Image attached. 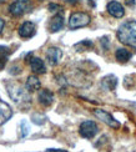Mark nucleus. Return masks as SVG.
Listing matches in <instances>:
<instances>
[{
  "mask_svg": "<svg viewBox=\"0 0 136 152\" xmlns=\"http://www.w3.org/2000/svg\"><path fill=\"white\" fill-rule=\"evenodd\" d=\"M93 45H94L93 41H90V40H84V41L77 42L76 45H75V49H77V51H82V50H89V49H91Z\"/></svg>",
  "mask_w": 136,
  "mask_h": 152,
  "instance_id": "nucleus-18",
  "label": "nucleus"
},
{
  "mask_svg": "<svg viewBox=\"0 0 136 152\" xmlns=\"http://www.w3.org/2000/svg\"><path fill=\"white\" fill-rule=\"evenodd\" d=\"M94 115L98 117L99 120H101L104 124H106L109 127H111V129H114V130L120 129V126H121L120 122H119L115 117H112L111 115H110L109 112L104 111V110H95V111H94Z\"/></svg>",
  "mask_w": 136,
  "mask_h": 152,
  "instance_id": "nucleus-5",
  "label": "nucleus"
},
{
  "mask_svg": "<svg viewBox=\"0 0 136 152\" xmlns=\"http://www.w3.org/2000/svg\"><path fill=\"white\" fill-rule=\"evenodd\" d=\"M37 99H39V102L43 106H50L54 101V95L49 90H41L37 95Z\"/></svg>",
  "mask_w": 136,
  "mask_h": 152,
  "instance_id": "nucleus-11",
  "label": "nucleus"
},
{
  "mask_svg": "<svg viewBox=\"0 0 136 152\" xmlns=\"http://www.w3.org/2000/svg\"><path fill=\"white\" fill-rule=\"evenodd\" d=\"M36 33V28L33 23L30 21H25L20 28H19V35L21 37H25V39H28V37H31L34 36Z\"/></svg>",
  "mask_w": 136,
  "mask_h": 152,
  "instance_id": "nucleus-9",
  "label": "nucleus"
},
{
  "mask_svg": "<svg viewBox=\"0 0 136 152\" xmlns=\"http://www.w3.org/2000/svg\"><path fill=\"white\" fill-rule=\"evenodd\" d=\"M90 15L86 12H74L71 14L70 19H69V28L71 30H76L84 26H87L90 24Z\"/></svg>",
  "mask_w": 136,
  "mask_h": 152,
  "instance_id": "nucleus-2",
  "label": "nucleus"
},
{
  "mask_svg": "<svg viewBox=\"0 0 136 152\" xmlns=\"http://www.w3.org/2000/svg\"><path fill=\"white\" fill-rule=\"evenodd\" d=\"M41 86L40 84V80H39L36 76H29L28 80H26V88L28 91H36L39 90Z\"/></svg>",
  "mask_w": 136,
  "mask_h": 152,
  "instance_id": "nucleus-17",
  "label": "nucleus"
},
{
  "mask_svg": "<svg viewBox=\"0 0 136 152\" xmlns=\"http://www.w3.org/2000/svg\"><path fill=\"white\" fill-rule=\"evenodd\" d=\"M106 10L111 16L118 18V19L122 18L125 14V10H124V8H122V5L118 1H110L106 6Z\"/></svg>",
  "mask_w": 136,
  "mask_h": 152,
  "instance_id": "nucleus-8",
  "label": "nucleus"
},
{
  "mask_svg": "<svg viewBox=\"0 0 136 152\" xmlns=\"http://www.w3.org/2000/svg\"><path fill=\"white\" fill-rule=\"evenodd\" d=\"M61 58H62V51L59 48H50L46 51V59L51 66H55L59 64Z\"/></svg>",
  "mask_w": 136,
  "mask_h": 152,
  "instance_id": "nucleus-7",
  "label": "nucleus"
},
{
  "mask_svg": "<svg viewBox=\"0 0 136 152\" xmlns=\"http://www.w3.org/2000/svg\"><path fill=\"white\" fill-rule=\"evenodd\" d=\"M116 35L120 42L136 49V20L124 23L119 28Z\"/></svg>",
  "mask_w": 136,
  "mask_h": 152,
  "instance_id": "nucleus-1",
  "label": "nucleus"
},
{
  "mask_svg": "<svg viewBox=\"0 0 136 152\" xmlns=\"http://www.w3.org/2000/svg\"><path fill=\"white\" fill-rule=\"evenodd\" d=\"M46 152H68L66 150H60V148H49Z\"/></svg>",
  "mask_w": 136,
  "mask_h": 152,
  "instance_id": "nucleus-22",
  "label": "nucleus"
},
{
  "mask_svg": "<svg viewBox=\"0 0 136 152\" xmlns=\"http://www.w3.org/2000/svg\"><path fill=\"white\" fill-rule=\"evenodd\" d=\"M115 58L119 62H127L129 60L131 59V53L129 51V50L124 49V48H120V49L116 50Z\"/></svg>",
  "mask_w": 136,
  "mask_h": 152,
  "instance_id": "nucleus-15",
  "label": "nucleus"
},
{
  "mask_svg": "<svg viewBox=\"0 0 136 152\" xmlns=\"http://www.w3.org/2000/svg\"><path fill=\"white\" fill-rule=\"evenodd\" d=\"M31 121L36 125H44L45 121H46V117L41 115V113H34V115L31 116Z\"/></svg>",
  "mask_w": 136,
  "mask_h": 152,
  "instance_id": "nucleus-19",
  "label": "nucleus"
},
{
  "mask_svg": "<svg viewBox=\"0 0 136 152\" xmlns=\"http://www.w3.org/2000/svg\"><path fill=\"white\" fill-rule=\"evenodd\" d=\"M28 134H29V125L25 120H21V122H20V136L26 137Z\"/></svg>",
  "mask_w": 136,
  "mask_h": 152,
  "instance_id": "nucleus-20",
  "label": "nucleus"
},
{
  "mask_svg": "<svg viewBox=\"0 0 136 152\" xmlns=\"http://www.w3.org/2000/svg\"><path fill=\"white\" fill-rule=\"evenodd\" d=\"M29 5L25 0H16L9 6V12L12 16H21L28 11Z\"/></svg>",
  "mask_w": 136,
  "mask_h": 152,
  "instance_id": "nucleus-6",
  "label": "nucleus"
},
{
  "mask_svg": "<svg viewBox=\"0 0 136 152\" xmlns=\"http://www.w3.org/2000/svg\"><path fill=\"white\" fill-rule=\"evenodd\" d=\"M125 4L127 6H135V0H125Z\"/></svg>",
  "mask_w": 136,
  "mask_h": 152,
  "instance_id": "nucleus-24",
  "label": "nucleus"
},
{
  "mask_svg": "<svg viewBox=\"0 0 136 152\" xmlns=\"http://www.w3.org/2000/svg\"><path fill=\"white\" fill-rule=\"evenodd\" d=\"M11 54V50L8 46L0 45V70L5 67L6 62L9 60V55Z\"/></svg>",
  "mask_w": 136,
  "mask_h": 152,
  "instance_id": "nucleus-16",
  "label": "nucleus"
},
{
  "mask_svg": "<svg viewBox=\"0 0 136 152\" xmlns=\"http://www.w3.org/2000/svg\"><path fill=\"white\" fill-rule=\"evenodd\" d=\"M11 116H12L11 107L6 102H4V101L0 100V125L5 124L8 120H10Z\"/></svg>",
  "mask_w": 136,
  "mask_h": 152,
  "instance_id": "nucleus-10",
  "label": "nucleus"
},
{
  "mask_svg": "<svg viewBox=\"0 0 136 152\" xmlns=\"http://www.w3.org/2000/svg\"><path fill=\"white\" fill-rule=\"evenodd\" d=\"M8 92H9V96L18 104L21 102V101H29V95L18 84H12L11 86H8Z\"/></svg>",
  "mask_w": 136,
  "mask_h": 152,
  "instance_id": "nucleus-4",
  "label": "nucleus"
},
{
  "mask_svg": "<svg viewBox=\"0 0 136 152\" xmlns=\"http://www.w3.org/2000/svg\"><path fill=\"white\" fill-rule=\"evenodd\" d=\"M98 132H99L98 125L94 121H90V120L81 122L80 127H79V134L84 138H93V137H95V135L98 134Z\"/></svg>",
  "mask_w": 136,
  "mask_h": 152,
  "instance_id": "nucleus-3",
  "label": "nucleus"
},
{
  "mask_svg": "<svg viewBox=\"0 0 136 152\" xmlns=\"http://www.w3.org/2000/svg\"><path fill=\"white\" fill-rule=\"evenodd\" d=\"M4 26H5V21L3 20L1 18H0V34L3 33V30H4Z\"/></svg>",
  "mask_w": 136,
  "mask_h": 152,
  "instance_id": "nucleus-23",
  "label": "nucleus"
},
{
  "mask_svg": "<svg viewBox=\"0 0 136 152\" xmlns=\"http://www.w3.org/2000/svg\"><path fill=\"white\" fill-rule=\"evenodd\" d=\"M116 85H118V77L114 75H107L105 77H102V80H101V86L109 91L115 90Z\"/></svg>",
  "mask_w": 136,
  "mask_h": 152,
  "instance_id": "nucleus-12",
  "label": "nucleus"
},
{
  "mask_svg": "<svg viewBox=\"0 0 136 152\" xmlns=\"http://www.w3.org/2000/svg\"><path fill=\"white\" fill-rule=\"evenodd\" d=\"M64 26V16L61 14H56L50 23V31L51 33H57Z\"/></svg>",
  "mask_w": 136,
  "mask_h": 152,
  "instance_id": "nucleus-14",
  "label": "nucleus"
},
{
  "mask_svg": "<svg viewBox=\"0 0 136 152\" xmlns=\"http://www.w3.org/2000/svg\"><path fill=\"white\" fill-rule=\"evenodd\" d=\"M56 9L60 10V6L56 5V4H50V5H49V10H50V11H56Z\"/></svg>",
  "mask_w": 136,
  "mask_h": 152,
  "instance_id": "nucleus-21",
  "label": "nucleus"
},
{
  "mask_svg": "<svg viewBox=\"0 0 136 152\" xmlns=\"http://www.w3.org/2000/svg\"><path fill=\"white\" fill-rule=\"evenodd\" d=\"M0 1H4V0H0Z\"/></svg>",
  "mask_w": 136,
  "mask_h": 152,
  "instance_id": "nucleus-26",
  "label": "nucleus"
},
{
  "mask_svg": "<svg viewBox=\"0 0 136 152\" xmlns=\"http://www.w3.org/2000/svg\"><path fill=\"white\" fill-rule=\"evenodd\" d=\"M30 66H31V70H33L35 74H45L46 71V67H45V64L41 59L39 58H33L30 60Z\"/></svg>",
  "mask_w": 136,
  "mask_h": 152,
  "instance_id": "nucleus-13",
  "label": "nucleus"
},
{
  "mask_svg": "<svg viewBox=\"0 0 136 152\" xmlns=\"http://www.w3.org/2000/svg\"><path fill=\"white\" fill-rule=\"evenodd\" d=\"M66 1H68L69 4H71V5H75V4L79 3V0H66Z\"/></svg>",
  "mask_w": 136,
  "mask_h": 152,
  "instance_id": "nucleus-25",
  "label": "nucleus"
}]
</instances>
